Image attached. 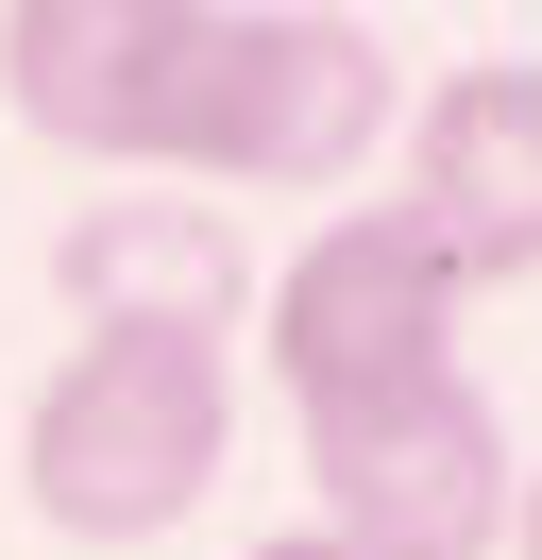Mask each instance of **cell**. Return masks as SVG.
<instances>
[{"label":"cell","mask_w":542,"mask_h":560,"mask_svg":"<svg viewBox=\"0 0 542 560\" xmlns=\"http://www.w3.org/2000/svg\"><path fill=\"white\" fill-rule=\"evenodd\" d=\"M390 205L440 238L458 289H526L542 272V51H474L406 103V171Z\"/></svg>","instance_id":"5b68a950"},{"label":"cell","mask_w":542,"mask_h":560,"mask_svg":"<svg viewBox=\"0 0 542 560\" xmlns=\"http://www.w3.org/2000/svg\"><path fill=\"white\" fill-rule=\"evenodd\" d=\"M237 458V340L203 323H85L17 408V492L51 544H169Z\"/></svg>","instance_id":"7a4b0ae2"},{"label":"cell","mask_w":542,"mask_h":560,"mask_svg":"<svg viewBox=\"0 0 542 560\" xmlns=\"http://www.w3.org/2000/svg\"><path fill=\"white\" fill-rule=\"evenodd\" d=\"M0 103L102 187H356L406 119L373 18L305 0H0Z\"/></svg>","instance_id":"6da1fadb"},{"label":"cell","mask_w":542,"mask_h":560,"mask_svg":"<svg viewBox=\"0 0 542 560\" xmlns=\"http://www.w3.org/2000/svg\"><path fill=\"white\" fill-rule=\"evenodd\" d=\"M458 306L474 289L440 272V238L406 205H339V221H305L255 272V374L288 390V424L373 408V390H406V374H458Z\"/></svg>","instance_id":"3957f363"},{"label":"cell","mask_w":542,"mask_h":560,"mask_svg":"<svg viewBox=\"0 0 542 560\" xmlns=\"http://www.w3.org/2000/svg\"><path fill=\"white\" fill-rule=\"evenodd\" d=\"M51 306H68V340H85V323H203V340H237L255 238H237V205H203V187H102V205L51 221Z\"/></svg>","instance_id":"8992f818"},{"label":"cell","mask_w":542,"mask_h":560,"mask_svg":"<svg viewBox=\"0 0 542 560\" xmlns=\"http://www.w3.org/2000/svg\"><path fill=\"white\" fill-rule=\"evenodd\" d=\"M237 560H339V544H322V526H271V544H237Z\"/></svg>","instance_id":"ba28073f"},{"label":"cell","mask_w":542,"mask_h":560,"mask_svg":"<svg viewBox=\"0 0 542 560\" xmlns=\"http://www.w3.org/2000/svg\"><path fill=\"white\" fill-rule=\"evenodd\" d=\"M305 526L339 560H492L508 544V424L474 374H406L305 424Z\"/></svg>","instance_id":"277c9868"},{"label":"cell","mask_w":542,"mask_h":560,"mask_svg":"<svg viewBox=\"0 0 542 560\" xmlns=\"http://www.w3.org/2000/svg\"><path fill=\"white\" fill-rule=\"evenodd\" d=\"M508 560H542V458L508 476Z\"/></svg>","instance_id":"52a82bcc"}]
</instances>
